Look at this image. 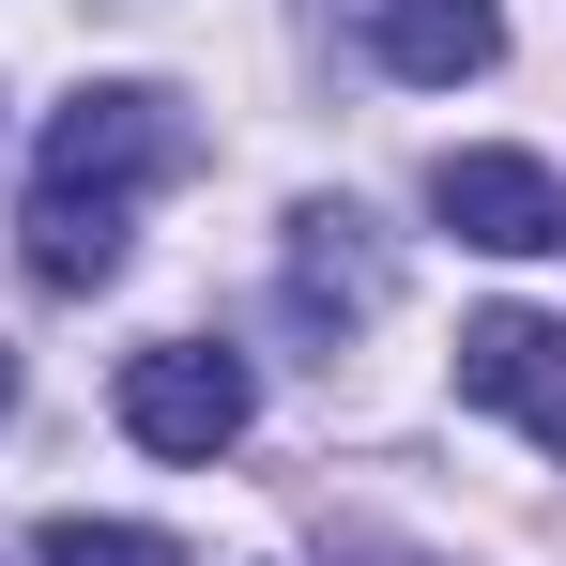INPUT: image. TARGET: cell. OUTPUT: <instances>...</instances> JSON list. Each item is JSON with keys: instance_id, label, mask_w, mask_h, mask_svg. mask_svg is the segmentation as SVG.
Masks as SVG:
<instances>
[{"instance_id": "6da1fadb", "label": "cell", "mask_w": 566, "mask_h": 566, "mask_svg": "<svg viewBox=\"0 0 566 566\" xmlns=\"http://www.w3.org/2000/svg\"><path fill=\"white\" fill-rule=\"evenodd\" d=\"M169 169H199V123L154 77H107V93H77L62 123H46V185L31 199H93V214H123L138 185H169Z\"/></svg>"}, {"instance_id": "7a4b0ae2", "label": "cell", "mask_w": 566, "mask_h": 566, "mask_svg": "<svg viewBox=\"0 0 566 566\" xmlns=\"http://www.w3.org/2000/svg\"><path fill=\"white\" fill-rule=\"evenodd\" d=\"M245 413H261V382H245V353H214V337L123 353V444H154V460H230Z\"/></svg>"}, {"instance_id": "3957f363", "label": "cell", "mask_w": 566, "mask_h": 566, "mask_svg": "<svg viewBox=\"0 0 566 566\" xmlns=\"http://www.w3.org/2000/svg\"><path fill=\"white\" fill-rule=\"evenodd\" d=\"M429 214H444L460 245H490V261L566 245V185L536 169V154H444V169H429Z\"/></svg>"}, {"instance_id": "277c9868", "label": "cell", "mask_w": 566, "mask_h": 566, "mask_svg": "<svg viewBox=\"0 0 566 566\" xmlns=\"http://www.w3.org/2000/svg\"><path fill=\"white\" fill-rule=\"evenodd\" d=\"M460 398L521 413V429L566 460V322H536V306H474V322H460Z\"/></svg>"}, {"instance_id": "5b68a950", "label": "cell", "mask_w": 566, "mask_h": 566, "mask_svg": "<svg viewBox=\"0 0 566 566\" xmlns=\"http://www.w3.org/2000/svg\"><path fill=\"white\" fill-rule=\"evenodd\" d=\"M368 46L413 93H460V77L505 62V0H368Z\"/></svg>"}, {"instance_id": "8992f818", "label": "cell", "mask_w": 566, "mask_h": 566, "mask_svg": "<svg viewBox=\"0 0 566 566\" xmlns=\"http://www.w3.org/2000/svg\"><path fill=\"white\" fill-rule=\"evenodd\" d=\"M368 306H382L368 214H353V199H306V214H291V322H306V337H337V322H368Z\"/></svg>"}, {"instance_id": "52a82bcc", "label": "cell", "mask_w": 566, "mask_h": 566, "mask_svg": "<svg viewBox=\"0 0 566 566\" xmlns=\"http://www.w3.org/2000/svg\"><path fill=\"white\" fill-rule=\"evenodd\" d=\"M31 276H46V291H107V276H123V214H93V199H31Z\"/></svg>"}, {"instance_id": "ba28073f", "label": "cell", "mask_w": 566, "mask_h": 566, "mask_svg": "<svg viewBox=\"0 0 566 566\" xmlns=\"http://www.w3.org/2000/svg\"><path fill=\"white\" fill-rule=\"evenodd\" d=\"M31 566H185V552H169V536H138V521H46Z\"/></svg>"}, {"instance_id": "9c48e42d", "label": "cell", "mask_w": 566, "mask_h": 566, "mask_svg": "<svg viewBox=\"0 0 566 566\" xmlns=\"http://www.w3.org/2000/svg\"><path fill=\"white\" fill-rule=\"evenodd\" d=\"M0 413H15V353H0Z\"/></svg>"}, {"instance_id": "30bf717a", "label": "cell", "mask_w": 566, "mask_h": 566, "mask_svg": "<svg viewBox=\"0 0 566 566\" xmlns=\"http://www.w3.org/2000/svg\"><path fill=\"white\" fill-rule=\"evenodd\" d=\"M353 566H413V552H353Z\"/></svg>"}]
</instances>
